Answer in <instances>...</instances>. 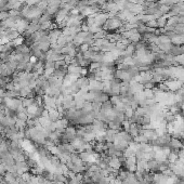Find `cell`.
<instances>
[{
  "label": "cell",
  "mask_w": 184,
  "mask_h": 184,
  "mask_svg": "<svg viewBox=\"0 0 184 184\" xmlns=\"http://www.w3.org/2000/svg\"><path fill=\"white\" fill-rule=\"evenodd\" d=\"M81 70H82V67L79 66V65L69 64L67 66V74H69L71 76H75L77 78L81 77Z\"/></svg>",
  "instance_id": "6da1fadb"
},
{
  "label": "cell",
  "mask_w": 184,
  "mask_h": 184,
  "mask_svg": "<svg viewBox=\"0 0 184 184\" xmlns=\"http://www.w3.org/2000/svg\"><path fill=\"white\" fill-rule=\"evenodd\" d=\"M169 54H170V55H172V56H179V55L184 54L182 46H172V48H171V50H170Z\"/></svg>",
  "instance_id": "7a4b0ae2"
},
{
  "label": "cell",
  "mask_w": 184,
  "mask_h": 184,
  "mask_svg": "<svg viewBox=\"0 0 184 184\" xmlns=\"http://www.w3.org/2000/svg\"><path fill=\"white\" fill-rule=\"evenodd\" d=\"M172 46L173 44L171 42H167V43H160L158 47L160 49V51L165 52V53H169L170 50H171V48H172Z\"/></svg>",
  "instance_id": "3957f363"
},
{
  "label": "cell",
  "mask_w": 184,
  "mask_h": 184,
  "mask_svg": "<svg viewBox=\"0 0 184 184\" xmlns=\"http://www.w3.org/2000/svg\"><path fill=\"white\" fill-rule=\"evenodd\" d=\"M157 22V25H158V28H163V27L167 25V22L168 20L165 17V16L162 15L161 17H159V19H157L156 20Z\"/></svg>",
  "instance_id": "277c9868"
},
{
  "label": "cell",
  "mask_w": 184,
  "mask_h": 184,
  "mask_svg": "<svg viewBox=\"0 0 184 184\" xmlns=\"http://www.w3.org/2000/svg\"><path fill=\"white\" fill-rule=\"evenodd\" d=\"M143 92H144V95H145L146 99H154L155 97V91H154V89H144Z\"/></svg>",
  "instance_id": "5b68a950"
},
{
  "label": "cell",
  "mask_w": 184,
  "mask_h": 184,
  "mask_svg": "<svg viewBox=\"0 0 184 184\" xmlns=\"http://www.w3.org/2000/svg\"><path fill=\"white\" fill-rule=\"evenodd\" d=\"M147 27H150V28H154V29H158V25H157V22L156 20H152V21L147 22L145 24Z\"/></svg>",
  "instance_id": "8992f818"
}]
</instances>
